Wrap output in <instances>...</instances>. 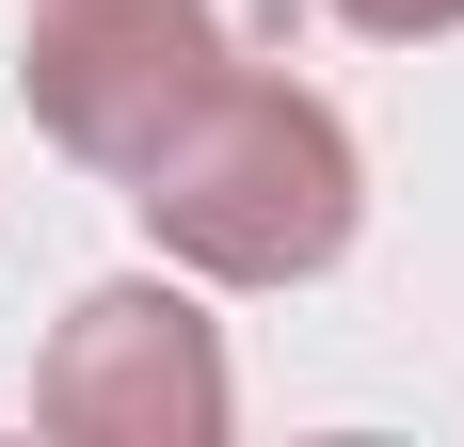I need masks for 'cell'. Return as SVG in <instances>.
<instances>
[{
  "label": "cell",
  "instance_id": "1",
  "mask_svg": "<svg viewBox=\"0 0 464 447\" xmlns=\"http://www.w3.org/2000/svg\"><path fill=\"white\" fill-rule=\"evenodd\" d=\"M129 208L160 224V256L177 271H225V288H304V271L353 256V128H336L304 81H256L225 64L208 112H192L160 160L129 176Z\"/></svg>",
  "mask_w": 464,
  "mask_h": 447
},
{
  "label": "cell",
  "instance_id": "3",
  "mask_svg": "<svg viewBox=\"0 0 464 447\" xmlns=\"http://www.w3.org/2000/svg\"><path fill=\"white\" fill-rule=\"evenodd\" d=\"M33 415L81 447H208L225 432V336L177 304V288H81L64 304V336H48L33 367Z\"/></svg>",
  "mask_w": 464,
  "mask_h": 447
},
{
  "label": "cell",
  "instance_id": "2",
  "mask_svg": "<svg viewBox=\"0 0 464 447\" xmlns=\"http://www.w3.org/2000/svg\"><path fill=\"white\" fill-rule=\"evenodd\" d=\"M225 64L240 48H225L208 0H33V33H16V96L81 176H144L208 112Z\"/></svg>",
  "mask_w": 464,
  "mask_h": 447
},
{
  "label": "cell",
  "instance_id": "4",
  "mask_svg": "<svg viewBox=\"0 0 464 447\" xmlns=\"http://www.w3.org/2000/svg\"><path fill=\"white\" fill-rule=\"evenodd\" d=\"M321 16H353V33H464V0H321Z\"/></svg>",
  "mask_w": 464,
  "mask_h": 447
}]
</instances>
